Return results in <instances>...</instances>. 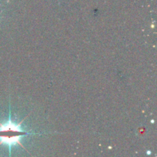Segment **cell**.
Masks as SVG:
<instances>
[{
  "instance_id": "cell-1",
  "label": "cell",
  "mask_w": 157,
  "mask_h": 157,
  "mask_svg": "<svg viewBox=\"0 0 157 157\" xmlns=\"http://www.w3.org/2000/svg\"><path fill=\"white\" fill-rule=\"evenodd\" d=\"M24 120H22L18 124H15L12 122L11 117L9 116V119L7 123L0 124V146L6 144L9 147V151L11 150L12 146L15 144H18L20 147L24 148L21 143L20 142L21 138L26 135L30 134V133L25 131L21 129V124H22Z\"/></svg>"
}]
</instances>
